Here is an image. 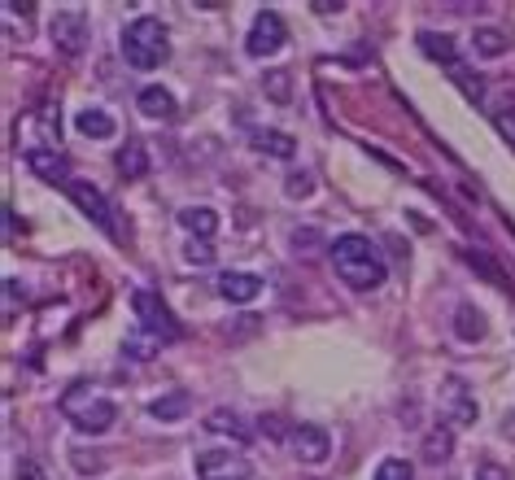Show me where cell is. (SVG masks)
Returning <instances> with one entry per match:
<instances>
[{
  "mask_svg": "<svg viewBox=\"0 0 515 480\" xmlns=\"http://www.w3.org/2000/svg\"><path fill=\"white\" fill-rule=\"evenodd\" d=\"M328 258H332V267H337L341 280L350 288H358V293L380 288L385 284V275H389L385 254H380L367 236H337L332 240V249H328Z\"/></svg>",
  "mask_w": 515,
  "mask_h": 480,
  "instance_id": "cell-1",
  "label": "cell"
},
{
  "mask_svg": "<svg viewBox=\"0 0 515 480\" xmlns=\"http://www.w3.org/2000/svg\"><path fill=\"white\" fill-rule=\"evenodd\" d=\"M118 48L131 70H158L171 57V31L158 18H131L118 35Z\"/></svg>",
  "mask_w": 515,
  "mask_h": 480,
  "instance_id": "cell-2",
  "label": "cell"
},
{
  "mask_svg": "<svg viewBox=\"0 0 515 480\" xmlns=\"http://www.w3.org/2000/svg\"><path fill=\"white\" fill-rule=\"evenodd\" d=\"M66 419L75 424L79 432H88V437H101V432H110L114 428V419H118V406L110 398H88V402H79V389L66 398Z\"/></svg>",
  "mask_w": 515,
  "mask_h": 480,
  "instance_id": "cell-3",
  "label": "cell"
},
{
  "mask_svg": "<svg viewBox=\"0 0 515 480\" xmlns=\"http://www.w3.org/2000/svg\"><path fill=\"white\" fill-rule=\"evenodd\" d=\"M284 40H289L284 18L275 14V9H262V14L254 18V27H249V35H245V48H249V57H271V53L284 48Z\"/></svg>",
  "mask_w": 515,
  "mask_h": 480,
  "instance_id": "cell-4",
  "label": "cell"
},
{
  "mask_svg": "<svg viewBox=\"0 0 515 480\" xmlns=\"http://www.w3.org/2000/svg\"><path fill=\"white\" fill-rule=\"evenodd\" d=\"M49 35H53V48L62 57H79L83 48H88V18H83L79 9H57Z\"/></svg>",
  "mask_w": 515,
  "mask_h": 480,
  "instance_id": "cell-5",
  "label": "cell"
},
{
  "mask_svg": "<svg viewBox=\"0 0 515 480\" xmlns=\"http://www.w3.org/2000/svg\"><path fill=\"white\" fill-rule=\"evenodd\" d=\"M249 476H254V467L232 450H201L197 454V480H249Z\"/></svg>",
  "mask_w": 515,
  "mask_h": 480,
  "instance_id": "cell-6",
  "label": "cell"
},
{
  "mask_svg": "<svg viewBox=\"0 0 515 480\" xmlns=\"http://www.w3.org/2000/svg\"><path fill=\"white\" fill-rule=\"evenodd\" d=\"M66 192H70V201H75V206H79L83 214H88L92 223L101 227V232L118 236V223H114V210H110V201H105L101 192L88 184V179H70V184H66Z\"/></svg>",
  "mask_w": 515,
  "mask_h": 480,
  "instance_id": "cell-7",
  "label": "cell"
},
{
  "mask_svg": "<svg viewBox=\"0 0 515 480\" xmlns=\"http://www.w3.org/2000/svg\"><path fill=\"white\" fill-rule=\"evenodd\" d=\"M289 446H293V454H297V463L315 467V463H328L332 437H328V428H319V424H297L293 437H289Z\"/></svg>",
  "mask_w": 515,
  "mask_h": 480,
  "instance_id": "cell-8",
  "label": "cell"
},
{
  "mask_svg": "<svg viewBox=\"0 0 515 480\" xmlns=\"http://www.w3.org/2000/svg\"><path fill=\"white\" fill-rule=\"evenodd\" d=\"M131 310H136V319H140V328H149V332H158L162 341H175L179 328H175V319H171V310H166L153 293H131Z\"/></svg>",
  "mask_w": 515,
  "mask_h": 480,
  "instance_id": "cell-9",
  "label": "cell"
},
{
  "mask_svg": "<svg viewBox=\"0 0 515 480\" xmlns=\"http://www.w3.org/2000/svg\"><path fill=\"white\" fill-rule=\"evenodd\" d=\"M441 411H446L450 428H467V424H476L481 406H476V398L467 393L463 380H446V384H441Z\"/></svg>",
  "mask_w": 515,
  "mask_h": 480,
  "instance_id": "cell-10",
  "label": "cell"
},
{
  "mask_svg": "<svg viewBox=\"0 0 515 480\" xmlns=\"http://www.w3.org/2000/svg\"><path fill=\"white\" fill-rule=\"evenodd\" d=\"M258 293H262V280H258V275H245V271H223V275H219V297H223V302L245 306V302H254Z\"/></svg>",
  "mask_w": 515,
  "mask_h": 480,
  "instance_id": "cell-11",
  "label": "cell"
},
{
  "mask_svg": "<svg viewBox=\"0 0 515 480\" xmlns=\"http://www.w3.org/2000/svg\"><path fill=\"white\" fill-rule=\"evenodd\" d=\"M415 44H419V53H424L428 62L459 70V48H454L450 35H441V31H419V35H415Z\"/></svg>",
  "mask_w": 515,
  "mask_h": 480,
  "instance_id": "cell-12",
  "label": "cell"
},
{
  "mask_svg": "<svg viewBox=\"0 0 515 480\" xmlns=\"http://www.w3.org/2000/svg\"><path fill=\"white\" fill-rule=\"evenodd\" d=\"M27 166L49 184H70V166L57 149H27Z\"/></svg>",
  "mask_w": 515,
  "mask_h": 480,
  "instance_id": "cell-13",
  "label": "cell"
},
{
  "mask_svg": "<svg viewBox=\"0 0 515 480\" xmlns=\"http://www.w3.org/2000/svg\"><path fill=\"white\" fill-rule=\"evenodd\" d=\"M249 149H254V153H267V158H280V162H289L297 144H293V136H284V131L254 127V131H249Z\"/></svg>",
  "mask_w": 515,
  "mask_h": 480,
  "instance_id": "cell-14",
  "label": "cell"
},
{
  "mask_svg": "<svg viewBox=\"0 0 515 480\" xmlns=\"http://www.w3.org/2000/svg\"><path fill=\"white\" fill-rule=\"evenodd\" d=\"M179 227L197 240H214L219 236V214H214L210 206H184L179 210Z\"/></svg>",
  "mask_w": 515,
  "mask_h": 480,
  "instance_id": "cell-15",
  "label": "cell"
},
{
  "mask_svg": "<svg viewBox=\"0 0 515 480\" xmlns=\"http://www.w3.org/2000/svg\"><path fill=\"white\" fill-rule=\"evenodd\" d=\"M206 428L219 432V437H232V441H249V424L232 411V406H214V411L206 415Z\"/></svg>",
  "mask_w": 515,
  "mask_h": 480,
  "instance_id": "cell-16",
  "label": "cell"
},
{
  "mask_svg": "<svg viewBox=\"0 0 515 480\" xmlns=\"http://www.w3.org/2000/svg\"><path fill=\"white\" fill-rule=\"evenodd\" d=\"M136 105H140V114L145 118H171L175 114V96L158 88V83H149V88H140L136 92Z\"/></svg>",
  "mask_w": 515,
  "mask_h": 480,
  "instance_id": "cell-17",
  "label": "cell"
},
{
  "mask_svg": "<svg viewBox=\"0 0 515 480\" xmlns=\"http://www.w3.org/2000/svg\"><path fill=\"white\" fill-rule=\"evenodd\" d=\"M118 175L123 179H145L149 175V149L140 140H127L118 149Z\"/></svg>",
  "mask_w": 515,
  "mask_h": 480,
  "instance_id": "cell-18",
  "label": "cell"
},
{
  "mask_svg": "<svg viewBox=\"0 0 515 480\" xmlns=\"http://www.w3.org/2000/svg\"><path fill=\"white\" fill-rule=\"evenodd\" d=\"M188 406H193V398H188L184 389H175V393H162V398H153V402H149V415L162 419V424H175V419L188 415Z\"/></svg>",
  "mask_w": 515,
  "mask_h": 480,
  "instance_id": "cell-19",
  "label": "cell"
},
{
  "mask_svg": "<svg viewBox=\"0 0 515 480\" xmlns=\"http://www.w3.org/2000/svg\"><path fill=\"white\" fill-rule=\"evenodd\" d=\"M454 336H459V341H481L485 336V315L476 306H459L454 310Z\"/></svg>",
  "mask_w": 515,
  "mask_h": 480,
  "instance_id": "cell-20",
  "label": "cell"
},
{
  "mask_svg": "<svg viewBox=\"0 0 515 480\" xmlns=\"http://www.w3.org/2000/svg\"><path fill=\"white\" fill-rule=\"evenodd\" d=\"M158 350H162V336L149 332V328H136V332H131L127 341H123V354H127V358H140V363H145V358H153Z\"/></svg>",
  "mask_w": 515,
  "mask_h": 480,
  "instance_id": "cell-21",
  "label": "cell"
},
{
  "mask_svg": "<svg viewBox=\"0 0 515 480\" xmlns=\"http://www.w3.org/2000/svg\"><path fill=\"white\" fill-rule=\"evenodd\" d=\"M75 127H79L88 140H110V136H114V118L105 114V110H83V114L75 118Z\"/></svg>",
  "mask_w": 515,
  "mask_h": 480,
  "instance_id": "cell-22",
  "label": "cell"
},
{
  "mask_svg": "<svg viewBox=\"0 0 515 480\" xmlns=\"http://www.w3.org/2000/svg\"><path fill=\"white\" fill-rule=\"evenodd\" d=\"M472 48H476V57H502L511 48V40L502 31H494V27H476L472 31Z\"/></svg>",
  "mask_w": 515,
  "mask_h": 480,
  "instance_id": "cell-23",
  "label": "cell"
},
{
  "mask_svg": "<svg viewBox=\"0 0 515 480\" xmlns=\"http://www.w3.org/2000/svg\"><path fill=\"white\" fill-rule=\"evenodd\" d=\"M262 92H267L275 105H289L293 101V75L289 70H267V75H262Z\"/></svg>",
  "mask_w": 515,
  "mask_h": 480,
  "instance_id": "cell-24",
  "label": "cell"
},
{
  "mask_svg": "<svg viewBox=\"0 0 515 480\" xmlns=\"http://www.w3.org/2000/svg\"><path fill=\"white\" fill-rule=\"evenodd\" d=\"M454 454V437H450V428H433L424 437V463H446Z\"/></svg>",
  "mask_w": 515,
  "mask_h": 480,
  "instance_id": "cell-25",
  "label": "cell"
},
{
  "mask_svg": "<svg viewBox=\"0 0 515 480\" xmlns=\"http://www.w3.org/2000/svg\"><path fill=\"white\" fill-rule=\"evenodd\" d=\"M284 192H289L293 201H306L310 192H315V171H289V179H284Z\"/></svg>",
  "mask_w": 515,
  "mask_h": 480,
  "instance_id": "cell-26",
  "label": "cell"
},
{
  "mask_svg": "<svg viewBox=\"0 0 515 480\" xmlns=\"http://www.w3.org/2000/svg\"><path fill=\"white\" fill-rule=\"evenodd\" d=\"M289 245H293V254H315L323 245V236H319V227H293Z\"/></svg>",
  "mask_w": 515,
  "mask_h": 480,
  "instance_id": "cell-27",
  "label": "cell"
},
{
  "mask_svg": "<svg viewBox=\"0 0 515 480\" xmlns=\"http://www.w3.org/2000/svg\"><path fill=\"white\" fill-rule=\"evenodd\" d=\"M494 127H498V136L515 149V101H502L498 110H494Z\"/></svg>",
  "mask_w": 515,
  "mask_h": 480,
  "instance_id": "cell-28",
  "label": "cell"
},
{
  "mask_svg": "<svg viewBox=\"0 0 515 480\" xmlns=\"http://www.w3.org/2000/svg\"><path fill=\"white\" fill-rule=\"evenodd\" d=\"M371 480H415V472H411V463L406 459H385L376 467V476Z\"/></svg>",
  "mask_w": 515,
  "mask_h": 480,
  "instance_id": "cell-29",
  "label": "cell"
},
{
  "mask_svg": "<svg viewBox=\"0 0 515 480\" xmlns=\"http://www.w3.org/2000/svg\"><path fill=\"white\" fill-rule=\"evenodd\" d=\"M184 258L193 262V267H210V262H214V249H210V240H197V236H188V245H184Z\"/></svg>",
  "mask_w": 515,
  "mask_h": 480,
  "instance_id": "cell-30",
  "label": "cell"
},
{
  "mask_svg": "<svg viewBox=\"0 0 515 480\" xmlns=\"http://www.w3.org/2000/svg\"><path fill=\"white\" fill-rule=\"evenodd\" d=\"M40 123H44V136L57 144V136H62V110H57L53 101H44V105H40Z\"/></svg>",
  "mask_w": 515,
  "mask_h": 480,
  "instance_id": "cell-31",
  "label": "cell"
},
{
  "mask_svg": "<svg viewBox=\"0 0 515 480\" xmlns=\"http://www.w3.org/2000/svg\"><path fill=\"white\" fill-rule=\"evenodd\" d=\"M258 428L267 432V437H275V441H289V437H293V428L284 424L280 415H262V419H258Z\"/></svg>",
  "mask_w": 515,
  "mask_h": 480,
  "instance_id": "cell-32",
  "label": "cell"
},
{
  "mask_svg": "<svg viewBox=\"0 0 515 480\" xmlns=\"http://www.w3.org/2000/svg\"><path fill=\"white\" fill-rule=\"evenodd\" d=\"M70 463H75L79 472H101V467H105V454H88V450H75V454H70Z\"/></svg>",
  "mask_w": 515,
  "mask_h": 480,
  "instance_id": "cell-33",
  "label": "cell"
},
{
  "mask_svg": "<svg viewBox=\"0 0 515 480\" xmlns=\"http://www.w3.org/2000/svg\"><path fill=\"white\" fill-rule=\"evenodd\" d=\"M18 480H49V472H44V467L35 463V459H22V463H18Z\"/></svg>",
  "mask_w": 515,
  "mask_h": 480,
  "instance_id": "cell-34",
  "label": "cell"
},
{
  "mask_svg": "<svg viewBox=\"0 0 515 480\" xmlns=\"http://www.w3.org/2000/svg\"><path fill=\"white\" fill-rule=\"evenodd\" d=\"M476 480H511V476H507V467H498V463H481Z\"/></svg>",
  "mask_w": 515,
  "mask_h": 480,
  "instance_id": "cell-35",
  "label": "cell"
}]
</instances>
